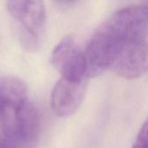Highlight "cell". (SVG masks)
Here are the masks:
<instances>
[{"label": "cell", "mask_w": 148, "mask_h": 148, "mask_svg": "<svg viewBox=\"0 0 148 148\" xmlns=\"http://www.w3.org/2000/svg\"><path fill=\"white\" fill-rule=\"evenodd\" d=\"M32 103L25 83L16 76L0 78V127L3 135L15 132L26 119Z\"/></svg>", "instance_id": "1"}, {"label": "cell", "mask_w": 148, "mask_h": 148, "mask_svg": "<svg viewBox=\"0 0 148 148\" xmlns=\"http://www.w3.org/2000/svg\"><path fill=\"white\" fill-rule=\"evenodd\" d=\"M7 9L20 23L22 46L29 51L36 50L46 20L43 0H7Z\"/></svg>", "instance_id": "2"}, {"label": "cell", "mask_w": 148, "mask_h": 148, "mask_svg": "<svg viewBox=\"0 0 148 148\" xmlns=\"http://www.w3.org/2000/svg\"><path fill=\"white\" fill-rule=\"evenodd\" d=\"M102 27L113 34L125 46L148 36V7L129 6L113 14Z\"/></svg>", "instance_id": "3"}, {"label": "cell", "mask_w": 148, "mask_h": 148, "mask_svg": "<svg viewBox=\"0 0 148 148\" xmlns=\"http://www.w3.org/2000/svg\"><path fill=\"white\" fill-rule=\"evenodd\" d=\"M126 46L102 26L89 40L84 52L87 76L95 77L114 66Z\"/></svg>", "instance_id": "4"}, {"label": "cell", "mask_w": 148, "mask_h": 148, "mask_svg": "<svg viewBox=\"0 0 148 148\" xmlns=\"http://www.w3.org/2000/svg\"><path fill=\"white\" fill-rule=\"evenodd\" d=\"M51 63L64 79L76 82L88 79L85 54L71 36H64L56 46Z\"/></svg>", "instance_id": "5"}, {"label": "cell", "mask_w": 148, "mask_h": 148, "mask_svg": "<svg viewBox=\"0 0 148 148\" xmlns=\"http://www.w3.org/2000/svg\"><path fill=\"white\" fill-rule=\"evenodd\" d=\"M86 88L87 79L76 82L62 77L51 94V107L54 113L60 117H67L75 113L84 99Z\"/></svg>", "instance_id": "6"}, {"label": "cell", "mask_w": 148, "mask_h": 148, "mask_svg": "<svg viewBox=\"0 0 148 148\" xmlns=\"http://www.w3.org/2000/svg\"><path fill=\"white\" fill-rule=\"evenodd\" d=\"M116 73L134 79L148 73V42L141 41L127 45L114 64Z\"/></svg>", "instance_id": "7"}, {"label": "cell", "mask_w": 148, "mask_h": 148, "mask_svg": "<svg viewBox=\"0 0 148 148\" xmlns=\"http://www.w3.org/2000/svg\"><path fill=\"white\" fill-rule=\"evenodd\" d=\"M135 144L148 148V121H147L141 127L137 136Z\"/></svg>", "instance_id": "8"}, {"label": "cell", "mask_w": 148, "mask_h": 148, "mask_svg": "<svg viewBox=\"0 0 148 148\" xmlns=\"http://www.w3.org/2000/svg\"><path fill=\"white\" fill-rule=\"evenodd\" d=\"M133 148H146V147H141V146H140V145H137V144H134V146L133 147Z\"/></svg>", "instance_id": "9"}]
</instances>
